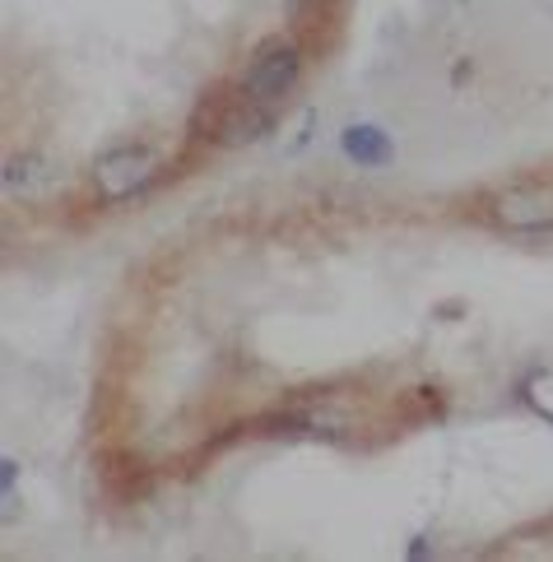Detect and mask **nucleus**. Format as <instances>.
Returning <instances> with one entry per match:
<instances>
[{
  "mask_svg": "<svg viewBox=\"0 0 553 562\" xmlns=\"http://www.w3.org/2000/svg\"><path fill=\"white\" fill-rule=\"evenodd\" d=\"M270 126H274L270 103H256L247 89H214L191 112V135L214 139V145H228V149L256 145Z\"/></svg>",
  "mask_w": 553,
  "mask_h": 562,
  "instance_id": "obj_1",
  "label": "nucleus"
},
{
  "mask_svg": "<svg viewBox=\"0 0 553 562\" xmlns=\"http://www.w3.org/2000/svg\"><path fill=\"white\" fill-rule=\"evenodd\" d=\"M158 168H163V158H158L154 145H122V149H108L103 158L93 164V191L98 200H108V205H122V200L140 195Z\"/></svg>",
  "mask_w": 553,
  "mask_h": 562,
  "instance_id": "obj_2",
  "label": "nucleus"
},
{
  "mask_svg": "<svg viewBox=\"0 0 553 562\" xmlns=\"http://www.w3.org/2000/svg\"><path fill=\"white\" fill-rule=\"evenodd\" d=\"M298 75H303V52L293 47V43H284V37H274V43L256 47L251 66L242 75V89L256 98V103H270L274 108L293 85H298Z\"/></svg>",
  "mask_w": 553,
  "mask_h": 562,
  "instance_id": "obj_3",
  "label": "nucleus"
},
{
  "mask_svg": "<svg viewBox=\"0 0 553 562\" xmlns=\"http://www.w3.org/2000/svg\"><path fill=\"white\" fill-rule=\"evenodd\" d=\"M493 224L503 233L521 237H549L553 233V191L544 187H507L493 195Z\"/></svg>",
  "mask_w": 553,
  "mask_h": 562,
  "instance_id": "obj_4",
  "label": "nucleus"
},
{
  "mask_svg": "<svg viewBox=\"0 0 553 562\" xmlns=\"http://www.w3.org/2000/svg\"><path fill=\"white\" fill-rule=\"evenodd\" d=\"M340 149H345L349 164H359V168H386L391 158H395L391 135H386L382 126H368V122L349 126V131L340 135Z\"/></svg>",
  "mask_w": 553,
  "mask_h": 562,
  "instance_id": "obj_5",
  "label": "nucleus"
},
{
  "mask_svg": "<svg viewBox=\"0 0 553 562\" xmlns=\"http://www.w3.org/2000/svg\"><path fill=\"white\" fill-rule=\"evenodd\" d=\"M52 177H56L52 158H43V154H14V158H5L0 182H5L10 195H37L43 187H52Z\"/></svg>",
  "mask_w": 553,
  "mask_h": 562,
  "instance_id": "obj_6",
  "label": "nucleus"
}]
</instances>
